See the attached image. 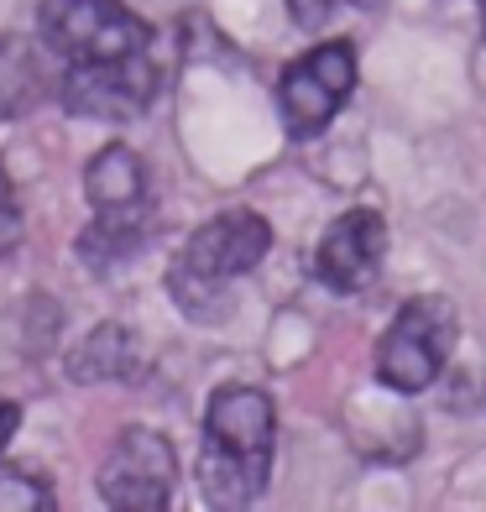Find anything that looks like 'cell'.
Returning <instances> with one entry per match:
<instances>
[{
    "mask_svg": "<svg viewBox=\"0 0 486 512\" xmlns=\"http://www.w3.org/2000/svg\"><path fill=\"white\" fill-rule=\"evenodd\" d=\"M277 408L262 387L225 382L204 408L199 486L210 507H251L272 481Z\"/></svg>",
    "mask_w": 486,
    "mask_h": 512,
    "instance_id": "1",
    "label": "cell"
},
{
    "mask_svg": "<svg viewBox=\"0 0 486 512\" xmlns=\"http://www.w3.org/2000/svg\"><path fill=\"white\" fill-rule=\"evenodd\" d=\"M455 351V304L439 293H419L398 309V319L387 324V335L377 345V382L413 398L439 382Z\"/></svg>",
    "mask_w": 486,
    "mask_h": 512,
    "instance_id": "4",
    "label": "cell"
},
{
    "mask_svg": "<svg viewBox=\"0 0 486 512\" xmlns=\"http://www.w3.org/2000/svg\"><path fill=\"white\" fill-rule=\"evenodd\" d=\"M21 241V204H16V189L6 178V162H0V256Z\"/></svg>",
    "mask_w": 486,
    "mask_h": 512,
    "instance_id": "13",
    "label": "cell"
},
{
    "mask_svg": "<svg viewBox=\"0 0 486 512\" xmlns=\"http://www.w3.org/2000/svg\"><path fill=\"white\" fill-rule=\"evenodd\" d=\"M351 6H356V11H382L387 0H351Z\"/></svg>",
    "mask_w": 486,
    "mask_h": 512,
    "instance_id": "16",
    "label": "cell"
},
{
    "mask_svg": "<svg viewBox=\"0 0 486 512\" xmlns=\"http://www.w3.org/2000/svg\"><path fill=\"white\" fill-rule=\"evenodd\" d=\"M162 89V74L147 53L110 58V63H74L63 68L58 100L68 115H89V121H136Z\"/></svg>",
    "mask_w": 486,
    "mask_h": 512,
    "instance_id": "8",
    "label": "cell"
},
{
    "mask_svg": "<svg viewBox=\"0 0 486 512\" xmlns=\"http://www.w3.org/2000/svg\"><path fill=\"white\" fill-rule=\"evenodd\" d=\"M21 429V408L11 403V398H0V450L11 445V434Z\"/></svg>",
    "mask_w": 486,
    "mask_h": 512,
    "instance_id": "15",
    "label": "cell"
},
{
    "mask_svg": "<svg viewBox=\"0 0 486 512\" xmlns=\"http://www.w3.org/2000/svg\"><path fill=\"white\" fill-rule=\"evenodd\" d=\"M84 194H89V209H95V225L79 236V256L95 272L121 267L142 246L147 220H152V183H147L142 157L126 142L100 147L84 168Z\"/></svg>",
    "mask_w": 486,
    "mask_h": 512,
    "instance_id": "3",
    "label": "cell"
},
{
    "mask_svg": "<svg viewBox=\"0 0 486 512\" xmlns=\"http://www.w3.org/2000/svg\"><path fill=\"white\" fill-rule=\"evenodd\" d=\"M267 246H272V225L257 215V209H225V215H215L210 225H199L173 256V267H168L173 304L183 314L210 324L225 309L230 283L257 267L267 256Z\"/></svg>",
    "mask_w": 486,
    "mask_h": 512,
    "instance_id": "2",
    "label": "cell"
},
{
    "mask_svg": "<svg viewBox=\"0 0 486 512\" xmlns=\"http://www.w3.org/2000/svg\"><path fill=\"white\" fill-rule=\"evenodd\" d=\"M42 95H48V58L42 42L21 32H0V121L27 115Z\"/></svg>",
    "mask_w": 486,
    "mask_h": 512,
    "instance_id": "10",
    "label": "cell"
},
{
    "mask_svg": "<svg viewBox=\"0 0 486 512\" xmlns=\"http://www.w3.org/2000/svg\"><path fill=\"white\" fill-rule=\"evenodd\" d=\"M37 32L68 63H110L152 48V27L121 0H42Z\"/></svg>",
    "mask_w": 486,
    "mask_h": 512,
    "instance_id": "5",
    "label": "cell"
},
{
    "mask_svg": "<svg viewBox=\"0 0 486 512\" xmlns=\"http://www.w3.org/2000/svg\"><path fill=\"white\" fill-rule=\"evenodd\" d=\"M356 89V42H319L304 58H293L277 79V115L293 142H309L340 115V105Z\"/></svg>",
    "mask_w": 486,
    "mask_h": 512,
    "instance_id": "6",
    "label": "cell"
},
{
    "mask_svg": "<svg viewBox=\"0 0 486 512\" xmlns=\"http://www.w3.org/2000/svg\"><path fill=\"white\" fill-rule=\"evenodd\" d=\"M53 507L58 502L37 471H27V465H6L0 471V512H53Z\"/></svg>",
    "mask_w": 486,
    "mask_h": 512,
    "instance_id": "12",
    "label": "cell"
},
{
    "mask_svg": "<svg viewBox=\"0 0 486 512\" xmlns=\"http://www.w3.org/2000/svg\"><path fill=\"white\" fill-rule=\"evenodd\" d=\"M387 256V225L377 209H345L314 246V277L335 293H361L377 283Z\"/></svg>",
    "mask_w": 486,
    "mask_h": 512,
    "instance_id": "9",
    "label": "cell"
},
{
    "mask_svg": "<svg viewBox=\"0 0 486 512\" xmlns=\"http://www.w3.org/2000/svg\"><path fill=\"white\" fill-rule=\"evenodd\" d=\"M178 455L157 429L131 424L115 434V445L100 465V502L115 512H162L173 502Z\"/></svg>",
    "mask_w": 486,
    "mask_h": 512,
    "instance_id": "7",
    "label": "cell"
},
{
    "mask_svg": "<svg viewBox=\"0 0 486 512\" xmlns=\"http://www.w3.org/2000/svg\"><path fill=\"white\" fill-rule=\"evenodd\" d=\"M136 371V345L121 324H100L74 356H68V377L74 382H121Z\"/></svg>",
    "mask_w": 486,
    "mask_h": 512,
    "instance_id": "11",
    "label": "cell"
},
{
    "mask_svg": "<svg viewBox=\"0 0 486 512\" xmlns=\"http://www.w3.org/2000/svg\"><path fill=\"white\" fill-rule=\"evenodd\" d=\"M330 11H335V0H288L293 27H304V32H319L330 21Z\"/></svg>",
    "mask_w": 486,
    "mask_h": 512,
    "instance_id": "14",
    "label": "cell"
}]
</instances>
